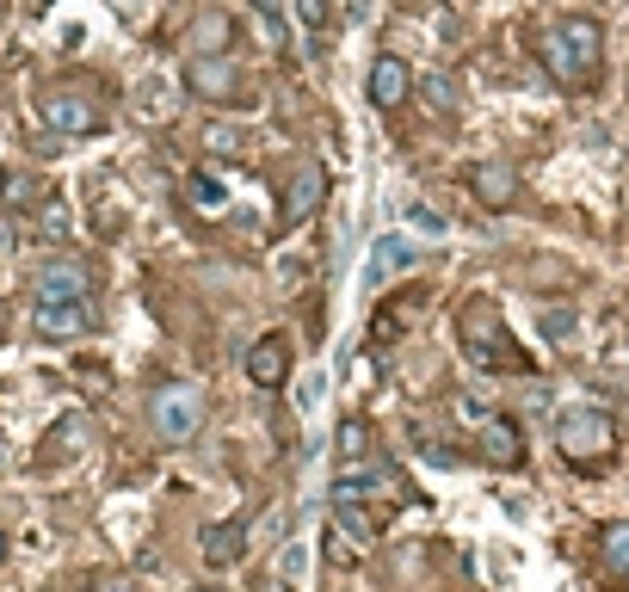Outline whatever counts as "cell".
Here are the masks:
<instances>
[{"label": "cell", "instance_id": "6da1fadb", "mask_svg": "<svg viewBox=\"0 0 629 592\" xmlns=\"http://www.w3.org/2000/svg\"><path fill=\"white\" fill-rule=\"evenodd\" d=\"M599 56H605V25L599 20H562L543 32V68H550L562 87H587L599 75Z\"/></svg>", "mask_w": 629, "mask_h": 592}, {"label": "cell", "instance_id": "7a4b0ae2", "mask_svg": "<svg viewBox=\"0 0 629 592\" xmlns=\"http://www.w3.org/2000/svg\"><path fill=\"white\" fill-rule=\"evenodd\" d=\"M463 345H469V358L481 364V370H525V352L513 345V333L500 327V308L494 303H469L457 322Z\"/></svg>", "mask_w": 629, "mask_h": 592}, {"label": "cell", "instance_id": "3957f363", "mask_svg": "<svg viewBox=\"0 0 629 592\" xmlns=\"http://www.w3.org/2000/svg\"><path fill=\"white\" fill-rule=\"evenodd\" d=\"M149 426L161 444H191L204 432V389L191 382H161L149 395Z\"/></svg>", "mask_w": 629, "mask_h": 592}, {"label": "cell", "instance_id": "277c9868", "mask_svg": "<svg viewBox=\"0 0 629 592\" xmlns=\"http://www.w3.org/2000/svg\"><path fill=\"white\" fill-rule=\"evenodd\" d=\"M611 444H617L611 414H599V407H562V414H555V451H562V457L599 463V457H611Z\"/></svg>", "mask_w": 629, "mask_h": 592}, {"label": "cell", "instance_id": "5b68a950", "mask_svg": "<svg viewBox=\"0 0 629 592\" xmlns=\"http://www.w3.org/2000/svg\"><path fill=\"white\" fill-rule=\"evenodd\" d=\"M32 303H93V272H87V260H75V253L43 260L38 285H32Z\"/></svg>", "mask_w": 629, "mask_h": 592}, {"label": "cell", "instance_id": "8992f818", "mask_svg": "<svg viewBox=\"0 0 629 592\" xmlns=\"http://www.w3.org/2000/svg\"><path fill=\"white\" fill-rule=\"evenodd\" d=\"M38 117L50 124V130H62V136L99 130V105L87 93H75V87H50V93L38 99Z\"/></svg>", "mask_w": 629, "mask_h": 592}, {"label": "cell", "instance_id": "52a82bcc", "mask_svg": "<svg viewBox=\"0 0 629 592\" xmlns=\"http://www.w3.org/2000/svg\"><path fill=\"white\" fill-rule=\"evenodd\" d=\"M419 266V248L407 241V235H382V241H370V260H364V290H382L389 278H401V272Z\"/></svg>", "mask_w": 629, "mask_h": 592}, {"label": "cell", "instance_id": "ba28073f", "mask_svg": "<svg viewBox=\"0 0 629 592\" xmlns=\"http://www.w3.org/2000/svg\"><path fill=\"white\" fill-rule=\"evenodd\" d=\"M327 198V173L322 167H297V179H290L285 204H278V229H297V223H309V216L322 211Z\"/></svg>", "mask_w": 629, "mask_h": 592}, {"label": "cell", "instance_id": "9c48e42d", "mask_svg": "<svg viewBox=\"0 0 629 592\" xmlns=\"http://www.w3.org/2000/svg\"><path fill=\"white\" fill-rule=\"evenodd\" d=\"M32 327L43 340H75L93 327V303H32Z\"/></svg>", "mask_w": 629, "mask_h": 592}, {"label": "cell", "instance_id": "30bf717a", "mask_svg": "<svg viewBox=\"0 0 629 592\" xmlns=\"http://www.w3.org/2000/svg\"><path fill=\"white\" fill-rule=\"evenodd\" d=\"M407 93H414L407 62H401V56H377V62H370V105H377V112H395Z\"/></svg>", "mask_w": 629, "mask_h": 592}, {"label": "cell", "instance_id": "8fae6325", "mask_svg": "<svg viewBox=\"0 0 629 592\" xmlns=\"http://www.w3.org/2000/svg\"><path fill=\"white\" fill-rule=\"evenodd\" d=\"M248 377L260 382V389H278V382L290 377V340H285V333H266V340H253Z\"/></svg>", "mask_w": 629, "mask_h": 592}, {"label": "cell", "instance_id": "7c38bea8", "mask_svg": "<svg viewBox=\"0 0 629 592\" xmlns=\"http://www.w3.org/2000/svg\"><path fill=\"white\" fill-rule=\"evenodd\" d=\"M241 550H248V518H223V525H210L204 531V562L210 568L241 562Z\"/></svg>", "mask_w": 629, "mask_h": 592}, {"label": "cell", "instance_id": "4fadbf2b", "mask_svg": "<svg viewBox=\"0 0 629 592\" xmlns=\"http://www.w3.org/2000/svg\"><path fill=\"white\" fill-rule=\"evenodd\" d=\"M481 457L500 463V469L525 457V444H518V426H500V420H494V426H481Z\"/></svg>", "mask_w": 629, "mask_h": 592}, {"label": "cell", "instance_id": "5bb4252c", "mask_svg": "<svg viewBox=\"0 0 629 592\" xmlns=\"http://www.w3.org/2000/svg\"><path fill=\"white\" fill-rule=\"evenodd\" d=\"M191 87H198V93H235V62L198 56V62H191Z\"/></svg>", "mask_w": 629, "mask_h": 592}, {"label": "cell", "instance_id": "9a60e30c", "mask_svg": "<svg viewBox=\"0 0 629 592\" xmlns=\"http://www.w3.org/2000/svg\"><path fill=\"white\" fill-rule=\"evenodd\" d=\"M186 191H191V204H198L204 216H223V211H229V186H223V179H210V173H191Z\"/></svg>", "mask_w": 629, "mask_h": 592}, {"label": "cell", "instance_id": "2e32d148", "mask_svg": "<svg viewBox=\"0 0 629 592\" xmlns=\"http://www.w3.org/2000/svg\"><path fill=\"white\" fill-rule=\"evenodd\" d=\"M469 186L481 191V204H513V173L506 167H476L469 173Z\"/></svg>", "mask_w": 629, "mask_h": 592}, {"label": "cell", "instance_id": "e0dca14e", "mask_svg": "<svg viewBox=\"0 0 629 592\" xmlns=\"http://www.w3.org/2000/svg\"><path fill=\"white\" fill-rule=\"evenodd\" d=\"M599 550H605V568L617 574V580H629V525H611V531L599 537Z\"/></svg>", "mask_w": 629, "mask_h": 592}, {"label": "cell", "instance_id": "ac0fdd59", "mask_svg": "<svg viewBox=\"0 0 629 592\" xmlns=\"http://www.w3.org/2000/svg\"><path fill=\"white\" fill-rule=\"evenodd\" d=\"M253 13H260V25H266L272 50H285V0H253Z\"/></svg>", "mask_w": 629, "mask_h": 592}, {"label": "cell", "instance_id": "d6986e66", "mask_svg": "<svg viewBox=\"0 0 629 592\" xmlns=\"http://www.w3.org/2000/svg\"><path fill=\"white\" fill-rule=\"evenodd\" d=\"M204 149H210V154H241V149H248V136L235 130V124H210Z\"/></svg>", "mask_w": 629, "mask_h": 592}, {"label": "cell", "instance_id": "ffe728a7", "mask_svg": "<svg viewBox=\"0 0 629 592\" xmlns=\"http://www.w3.org/2000/svg\"><path fill=\"white\" fill-rule=\"evenodd\" d=\"M297 20H303V32H327L334 25V0H297Z\"/></svg>", "mask_w": 629, "mask_h": 592}, {"label": "cell", "instance_id": "44dd1931", "mask_svg": "<svg viewBox=\"0 0 629 592\" xmlns=\"http://www.w3.org/2000/svg\"><path fill=\"white\" fill-rule=\"evenodd\" d=\"M7 204H13V211L38 204V179H32V173H7Z\"/></svg>", "mask_w": 629, "mask_h": 592}, {"label": "cell", "instance_id": "7402d4cb", "mask_svg": "<svg viewBox=\"0 0 629 592\" xmlns=\"http://www.w3.org/2000/svg\"><path fill=\"white\" fill-rule=\"evenodd\" d=\"M327 562H334V568H352V562H358V550H352V531H340V525L327 531Z\"/></svg>", "mask_w": 629, "mask_h": 592}, {"label": "cell", "instance_id": "603a6c76", "mask_svg": "<svg viewBox=\"0 0 629 592\" xmlns=\"http://www.w3.org/2000/svg\"><path fill=\"white\" fill-rule=\"evenodd\" d=\"M340 457H345V469H358V457H364V426L358 420L340 426Z\"/></svg>", "mask_w": 629, "mask_h": 592}, {"label": "cell", "instance_id": "cb8c5ba5", "mask_svg": "<svg viewBox=\"0 0 629 592\" xmlns=\"http://www.w3.org/2000/svg\"><path fill=\"white\" fill-rule=\"evenodd\" d=\"M543 333H550V340L574 333V315H568V308H543Z\"/></svg>", "mask_w": 629, "mask_h": 592}, {"label": "cell", "instance_id": "d4e9b609", "mask_svg": "<svg viewBox=\"0 0 629 592\" xmlns=\"http://www.w3.org/2000/svg\"><path fill=\"white\" fill-rule=\"evenodd\" d=\"M426 93H432V112H451L457 99H451V80H426Z\"/></svg>", "mask_w": 629, "mask_h": 592}, {"label": "cell", "instance_id": "484cf974", "mask_svg": "<svg viewBox=\"0 0 629 592\" xmlns=\"http://www.w3.org/2000/svg\"><path fill=\"white\" fill-rule=\"evenodd\" d=\"M322 389H327L322 377H309V382H303V395H297V407H315V402H322Z\"/></svg>", "mask_w": 629, "mask_h": 592}, {"label": "cell", "instance_id": "4316f807", "mask_svg": "<svg viewBox=\"0 0 629 592\" xmlns=\"http://www.w3.org/2000/svg\"><path fill=\"white\" fill-rule=\"evenodd\" d=\"M407 216H414L419 229H432V235H439V229H444V216H439V211H407Z\"/></svg>", "mask_w": 629, "mask_h": 592}, {"label": "cell", "instance_id": "83f0119b", "mask_svg": "<svg viewBox=\"0 0 629 592\" xmlns=\"http://www.w3.org/2000/svg\"><path fill=\"white\" fill-rule=\"evenodd\" d=\"M117 7H124V13H130V20H136V13H142V0H117Z\"/></svg>", "mask_w": 629, "mask_h": 592}, {"label": "cell", "instance_id": "f1b7e54d", "mask_svg": "<svg viewBox=\"0 0 629 592\" xmlns=\"http://www.w3.org/2000/svg\"><path fill=\"white\" fill-rule=\"evenodd\" d=\"M0 562H7V537H0Z\"/></svg>", "mask_w": 629, "mask_h": 592}, {"label": "cell", "instance_id": "f546056e", "mask_svg": "<svg viewBox=\"0 0 629 592\" xmlns=\"http://www.w3.org/2000/svg\"><path fill=\"white\" fill-rule=\"evenodd\" d=\"M112 592H130V587H112Z\"/></svg>", "mask_w": 629, "mask_h": 592}]
</instances>
